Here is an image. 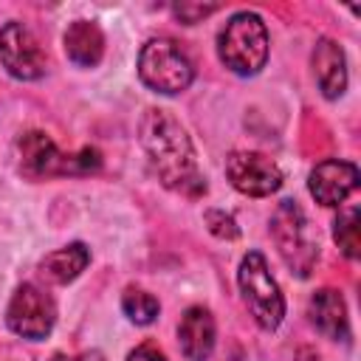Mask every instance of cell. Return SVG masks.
Returning a JSON list of instances; mask_svg holds the SVG:
<instances>
[{
  "mask_svg": "<svg viewBox=\"0 0 361 361\" xmlns=\"http://www.w3.org/2000/svg\"><path fill=\"white\" fill-rule=\"evenodd\" d=\"M121 310L127 313L130 322H135V324H149V322H155L161 305H158V299H155L152 293H147V290H141V288H127L124 296H121Z\"/></svg>",
  "mask_w": 361,
  "mask_h": 361,
  "instance_id": "16",
  "label": "cell"
},
{
  "mask_svg": "<svg viewBox=\"0 0 361 361\" xmlns=\"http://www.w3.org/2000/svg\"><path fill=\"white\" fill-rule=\"evenodd\" d=\"M54 322H56L54 299L42 288H37L31 282H23L14 290V296L8 302V310H6V324L11 327V333L37 341V338H45L51 333Z\"/></svg>",
  "mask_w": 361,
  "mask_h": 361,
  "instance_id": "7",
  "label": "cell"
},
{
  "mask_svg": "<svg viewBox=\"0 0 361 361\" xmlns=\"http://www.w3.org/2000/svg\"><path fill=\"white\" fill-rule=\"evenodd\" d=\"M226 178L237 192L248 197H268L282 186L279 166L268 155L248 149H237L226 158Z\"/></svg>",
  "mask_w": 361,
  "mask_h": 361,
  "instance_id": "8",
  "label": "cell"
},
{
  "mask_svg": "<svg viewBox=\"0 0 361 361\" xmlns=\"http://www.w3.org/2000/svg\"><path fill=\"white\" fill-rule=\"evenodd\" d=\"M355 186H358V166L350 161H338V158L316 164L307 178V189L322 206L344 203L355 192Z\"/></svg>",
  "mask_w": 361,
  "mask_h": 361,
  "instance_id": "10",
  "label": "cell"
},
{
  "mask_svg": "<svg viewBox=\"0 0 361 361\" xmlns=\"http://www.w3.org/2000/svg\"><path fill=\"white\" fill-rule=\"evenodd\" d=\"M333 237H336L338 248L344 251V257L355 259V257L361 254V237H358V209H355V206L344 209V212L336 217Z\"/></svg>",
  "mask_w": 361,
  "mask_h": 361,
  "instance_id": "17",
  "label": "cell"
},
{
  "mask_svg": "<svg viewBox=\"0 0 361 361\" xmlns=\"http://www.w3.org/2000/svg\"><path fill=\"white\" fill-rule=\"evenodd\" d=\"M206 226H209V231H212L214 237H220V240H237V234H240L234 217L226 214V212H220V209H209V212H206Z\"/></svg>",
  "mask_w": 361,
  "mask_h": 361,
  "instance_id": "18",
  "label": "cell"
},
{
  "mask_svg": "<svg viewBox=\"0 0 361 361\" xmlns=\"http://www.w3.org/2000/svg\"><path fill=\"white\" fill-rule=\"evenodd\" d=\"M0 62L14 79L23 82H34L45 73V54L23 23H6L0 28Z\"/></svg>",
  "mask_w": 361,
  "mask_h": 361,
  "instance_id": "9",
  "label": "cell"
},
{
  "mask_svg": "<svg viewBox=\"0 0 361 361\" xmlns=\"http://www.w3.org/2000/svg\"><path fill=\"white\" fill-rule=\"evenodd\" d=\"M138 76L155 93H180L192 85L195 71L186 54L172 39H149L138 54Z\"/></svg>",
  "mask_w": 361,
  "mask_h": 361,
  "instance_id": "6",
  "label": "cell"
},
{
  "mask_svg": "<svg viewBox=\"0 0 361 361\" xmlns=\"http://www.w3.org/2000/svg\"><path fill=\"white\" fill-rule=\"evenodd\" d=\"M51 361H71V358H68V355H54Z\"/></svg>",
  "mask_w": 361,
  "mask_h": 361,
  "instance_id": "21",
  "label": "cell"
},
{
  "mask_svg": "<svg viewBox=\"0 0 361 361\" xmlns=\"http://www.w3.org/2000/svg\"><path fill=\"white\" fill-rule=\"evenodd\" d=\"M17 147H20V169L31 180H42V178H54V175H90L102 166L99 149L85 147L73 155H65L39 130L25 133L17 141Z\"/></svg>",
  "mask_w": 361,
  "mask_h": 361,
  "instance_id": "3",
  "label": "cell"
},
{
  "mask_svg": "<svg viewBox=\"0 0 361 361\" xmlns=\"http://www.w3.org/2000/svg\"><path fill=\"white\" fill-rule=\"evenodd\" d=\"M310 322L316 330H322L327 338L347 341L350 338V322H347V305L338 290L322 288L310 299Z\"/></svg>",
  "mask_w": 361,
  "mask_h": 361,
  "instance_id": "13",
  "label": "cell"
},
{
  "mask_svg": "<svg viewBox=\"0 0 361 361\" xmlns=\"http://www.w3.org/2000/svg\"><path fill=\"white\" fill-rule=\"evenodd\" d=\"M271 234L279 248V257L296 276H310L316 259H319V245L310 237V226L305 212L293 200H282L271 217Z\"/></svg>",
  "mask_w": 361,
  "mask_h": 361,
  "instance_id": "4",
  "label": "cell"
},
{
  "mask_svg": "<svg viewBox=\"0 0 361 361\" xmlns=\"http://www.w3.org/2000/svg\"><path fill=\"white\" fill-rule=\"evenodd\" d=\"M214 11H217L214 3H175V6H172V14H175L183 25H192V23H197V20H203V17L214 14Z\"/></svg>",
  "mask_w": 361,
  "mask_h": 361,
  "instance_id": "19",
  "label": "cell"
},
{
  "mask_svg": "<svg viewBox=\"0 0 361 361\" xmlns=\"http://www.w3.org/2000/svg\"><path fill=\"white\" fill-rule=\"evenodd\" d=\"M178 341L186 361H206L214 350V319L206 307L195 305L183 313L178 324Z\"/></svg>",
  "mask_w": 361,
  "mask_h": 361,
  "instance_id": "11",
  "label": "cell"
},
{
  "mask_svg": "<svg viewBox=\"0 0 361 361\" xmlns=\"http://www.w3.org/2000/svg\"><path fill=\"white\" fill-rule=\"evenodd\" d=\"M223 65L237 76H254L268 62V28L259 14L237 11L217 37Z\"/></svg>",
  "mask_w": 361,
  "mask_h": 361,
  "instance_id": "2",
  "label": "cell"
},
{
  "mask_svg": "<svg viewBox=\"0 0 361 361\" xmlns=\"http://www.w3.org/2000/svg\"><path fill=\"white\" fill-rule=\"evenodd\" d=\"M65 54L79 68H96L104 56V34L90 20H76L65 31Z\"/></svg>",
  "mask_w": 361,
  "mask_h": 361,
  "instance_id": "14",
  "label": "cell"
},
{
  "mask_svg": "<svg viewBox=\"0 0 361 361\" xmlns=\"http://www.w3.org/2000/svg\"><path fill=\"white\" fill-rule=\"evenodd\" d=\"M90 262V251L85 243H71L65 248H56L51 251L42 262H39V274L45 282L51 285H68L73 282Z\"/></svg>",
  "mask_w": 361,
  "mask_h": 361,
  "instance_id": "15",
  "label": "cell"
},
{
  "mask_svg": "<svg viewBox=\"0 0 361 361\" xmlns=\"http://www.w3.org/2000/svg\"><path fill=\"white\" fill-rule=\"evenodd\" d=\"M313 71H316L319 90L327 99H338L344 93V87H347V59H344V51H341V45L336 39L322 37L316 42Z\"/></svg>",
  "mask_w": 361,
  "mask_h": 361,
  "instance_id": "12",
  "label": "cell"
},
{
  "mask_svg": "<svg viewBox=\"0 0 361 361\" xmlns=\"http://www.w3.org/2000/svg\"><path fill=\"white\" fill-rule=\"evenodd\" d=\"M237 282L243 290V299L254 316V322L262 330H276L285 316V299L279 293L276 279L268 271V262L259 251H248L240 262Z\"/></svg>",
  "mask_w": 361,
  "mask_h": 361,
  "instance_id": "5",
  "label": "cell"
},
{
  "mask_svg": "<svg viewBox=\"0 0 361 361\" xmlns=\"http://www.w3.org/2000/svg\"><path fill=\"white\" fill-rule=\"evenodd\" d=\"M141 144L149 155L152 169L158 172L161 183L172 192L197 197L206 192V180L197 169L195 147L186 130L166 113V110H147L141 118Z\"/></svg>",
  "mask_w": 361,
  "mask_h": 361,
  "instance_id": "1",
  "label": "cell"
},
{
  "mask_svg": "<svg viewBox=\"0 0 361 361\" xmlns=\"http://www.w3.org/2000/svg\"><path fill=\"white\" fill-rule=\"evenodd\" d=\"M127 361H166V358H164L161 350H155V347H149V344H141V347H135V350L127 355Z\"/></svg>",
  "mask_w": 361,
  "mask_h": 361,
  "instance_id": "20",
  "label": "cell"
}]
</instances>
